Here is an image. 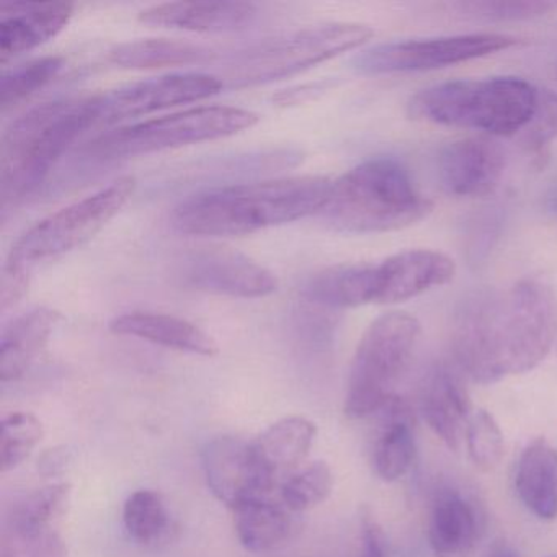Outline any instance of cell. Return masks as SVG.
<instances>
[{
	"mask_svg": "<svg viewBox=\"0 0 557 557\" xmlns=\"http://www.w3.org/2000/svg\"><path fill=\"white\" fill-rule=\"evenodd\" d=\"M557 341V295L541 280L475 293L456 312L451 348L458 367L479 384L528 373Z\"/></svg>",
	"mask_w": 557,
	"mask_h": 557,
	"instance_id": "cell-1",
	"label": "cell"
},
{
	"mask_svg": "<svg viewBox=\"0 0 557 557\" xmlns=\"http://www.w3.org/2000/svg\"><path fill=\"white\" fill-rule=\"evenodd\" d=\"M331 187L322 175H296L211 188L181 201L171 223L188 236H244L319 214Z\"/></svg>",
	"mask_w": 557,
	"mask_h": 557,
	"instance_id": "cell-2",
	"label": "cell"
},
{
	"mask_svg": "<svg viewBox=\"0 0 557 557\" xmlns=\"http://www.w3.org/2000/svg\"><path fill=\"white\" fill-rule=\"evenodd\" d=\"M96 125H100V96L51 100L15 120L0 149L4 211L37 194L58 162Z\"/></svg>",
	"mask_w": 557,
	"mask_h": 557,
	"instance_id": "cell-3",
	"label": "cell"
},
{
	"mask_svg": "<svg viewBox=\"0 0 557 557\" xmlns=\"http://www.w3.org/2000/svg\"><path fill=\"white\" fill-rule=\"evenodd\" d=\"M432 210L403 162L371 158L332 181L319 216L341 233L371 234L412 226Z\"/></svg>",
	"mask_w": 557,
	"mask_h": 557,
	"instance_id": "cell-4",
	"label": "cell"
},
{
	"mask_svg": "<svg viewBox=\"0 0 557 557\" xmlns=\"http://www.w3.org/2000/svg\"><path fill=\"white\" fill-rule=\"evenodd\" d=\"M540 90L520 77L459 79L420 90L409 103L412 119L433 125L513 136L530 125Z\"/></svg>",
	"mask_w": 557,
	"mask_h": 557,
	"instance_id": "cell-5",
	"label": "cell"
},
{
	"mask_svg": "<svg viewBox=\"0 0 557 557\" xmlns=\"http://www.w3.org/2000/svg\"><path fill=\"white\" fill-rule=\"evenodd\" d=\"M420 334L419 321L407 312H386L371 322L355 351L345 416L364 419L381 412L397 396V384L412 361Z\"/></svg>",
	"mask_w": 557,
	"mask_h": 557,
	"instance_id": "cell-6",
	"label": "cell"
},
{
	"mask_svg": "<svg viewBox=\"0 0 557 557\" xmlns=\"http://www.w3.org/2000/svg\"><path fill=\"white\" fill-rule=\"evenodd\" d=\"M259 123V115L236 107H197L135 123L97 136L86 154L97 161L136 158L237 135Z\"/></svg>",
	"mask_w": 557,
	"mask_h": 557,
	"instance_id": "cell-7",
	"label": "cell"
},
{
	"mask_svg": "<svg viewBox=\"0 0 557 557\" xmlns=\"http://www.w3.org/2000/svg\"><path fill=\"white\" fill-rule=\"evenodd\" d=\"M373 35V28L368 25L350 22L302 28L263 41L234 57L227 63V81L236 87L272 83L357 50Z\"/></svg>",
	"mask_w": 557,
	"mask_h": 557,
	"instance_id": "cell-8",
	"label": "cell"
},
{
	"mask_svg": "<svg viewBox=\"0 0 557 557\" xmlns=\"http://www.w3.org/2000/svg\"><path fill=\"white\" fill-rule=\"evenodd\" d=\"M135 187V177L123 175L96 194L38 221L15 240L5 265L32 273L38 263L79 249L122 211Z\"/></svg>",
	"mask_w": 557,
	"mask_h": 557,
	"instance_id": "cell-9",
	"label": "cell"
},
{
	"mask_svg": "<svg viewBox=\"0 0 557 557\" xmlns=\"http://www.w3.org/2000/svg\"><path fill=\"white\" fill-rule=\"evenodd\" d=\"M517 45V38L500 34L456 35L426 40L391 41L357 54L354 67L368 76L422 73L485 58Z\"/></svg>",
	"mask_w": 557,
	"mask_h": 557,
	"instance_id": "cell-10",
	"label": "cell"
},
{
	"mask_svg": "<svg viewBox=\"0 0 557 557\" xmlns=\"http://www.w3.org/2000/svg\"><path fill=\"white\" fill-rule=\"evenodd\" d=\"M182 285L211 295L256 299L273 295L278 280L265 267L230 247H200L178 265Z\"/></svg>",
	"mask_w": 557,
	"mask_h": 557,
	"instance_id": "cell-11",
	"label": "cell"
},
{
	"mask_svg": "<svg viewBox=\"0 0 557 557\" xmlns=\"http://www.w3.org/2000/svg\"><path fill=\"white\" fill-rule=\"evenodd\" d=\"M201 466L214 497L233 510L253 498H269L278 482L263 468L252 442L236 436L210 440L201 449Z\"/></svg>",
	"mask_w": 557,
	"mask_h": 557,
	"instance_id": "cell-12",
	"label": "cell"
},
{
	"mask_svg": "<svg viewBox=\"0 0 557 557\" xmlns=\"http://www.w3.org/2000/svg\"><path fill=\"white\" fill-rule=\"evenodd\" d=\"M223 87L220 77L203 73L169 74L128 84L100 96V123L138 119L172 107L200 102L216 96Z\"/></svg>",
	"mask_w": 557,
	"mask_h": 557,
	"instance_id": "cell-13",
	"label": "cell"
},
{
	"mask_svg": "<svg viewBox=\"0 0 557 557\" xmlns=\"http://www.w3.org/2000/svg\"><path fill=\"white\" fill-rule=\"evenodd\" d=\"M504 171V151L487 138L458 139L440 151V184L453 197L482 198L494 194Z\"/></svg>",
	"mask_w": 557,
	"mask_h": 557,
	"instance_id": "cell-14",
	"label": "cell"
},
{
	"mask_svg": "<svg viewBox=\"0 0 557 557\" xmlns=\"http://www.w3.org/2000/svg\"><path fill=\"white\" fill-rule=\"evenodd\" d=\"M456 265L445 253L404 250L374 263V305L409 301L455 278Z\"/></svg>",
	"mask_w": 557,
	"mask_h": 557,
	"instance_id": "cell-15",
	"label": "cell"
},
{
	"mask_svg": "<svg viewBox=\"0 0 557 557\" xmlns=\"http://www.w3.org/2000/svg\"><path fill=\"white\" fill-rule=\"evenodd\" d=\"M423 420L451 451H459L471 420V400L461 380L446 367L430 370L420 384Z\"/></svg>",
	"mask_w": 557,
	"mask_h": 557,
	"instance_id": "cell-16",
	"label": "cell"
},
{
	"mask_svg": "<svg viewBox=\"0 0 557 557\" xmlns=\"http://www.w3.org/2000/svg\"><path fill=\"white\" fill-rule=\"evenodd\" d=\"M67 2L4 4L0 9V58L8 63L60 35L73 18Z\"/></svg>",
	"mask_w": 557,
	"mask_h": 557,
	"instance_id": "cell-17",
	"label": "cell"
},
{
	"mask_svg": "<svg viewBox=\"0 0 557 557\" xmlns=\"http://www.w3.org/2000/svg\"><path fill=\"white\" fill-rule=\"evenodd\" d=\"M259 11L249 2H168L139 12L143 24L200 34H224L249 27Z\"/></svg>",
	"mask_w": 557,
	"mask_h": 557,
	"instance_id": "cell-18",
	"label": "cell"
},
{
	"mask_svg": "<svg viewBox=\"0 0 557 557\" xmlns=\"http://www.w3.org/2000/svg\"><path fill=\"white\" fill-rule=\"evenodd\" d=\"M380 413L371 461L377 478L396 482L406 478L416 462V417L410 404L399 394Z\"/></svg>",
	"mask_w": 557,
	"mask_h": 557,
	"instance_id": "cell-19",
	"label": "cell"
},
{
	"mask_svg": "<svg viewBox=\"0 0 557 557\" xmlns=\"http://www.w3.org/2000/svg\"><path fill=\"white\" fill-rule=\"evenodd\" d=\"M110 331L123 337L141 338L149 344L161 345L185 354L214 357L220 351L213 337L198 325L177 315L162 312L133 311L116 315L109 325Z\"/></svg>",
	"mask_w": 557,
	"mask_h": 557,
	"instance_id": "cell-20",
	"label": "cell"
},
{
	"mask_svg": "<svg viewBox=\"0 0 557 557\" xmlns=\"http://www.w3.org/2000/svg\"><path fill=\"white\" fill-rule=\"evenodd\" d=\"M479 541V515L455 488L436 492L430 507L429 543L435 557H472Z\"/></svg>",
	"mask_w": 557,
	"mask_h": 557,
	"instance_id": "cell-21",
	"label": "cell"
},
{
	"mask_svg": "<svg viewBox=\"0 0 557 557\" xmlns=\"http://www.w3.org/2000/svg\"><path fill=\"white\" fill-rule=\"evenodd\" d=\"M60 314L50 308H35L18 315L0 338V381H17L34 367L50 344Z\"/></svg>",
	"mask_w": 557,
	"mask_h": 557,
	"instance_id": "cell-22",
	"label": "cell"
},
{
	"mask_svg": "<svg viewBox=\"0 0 557 557\" xmlns=\"http://www.w3.org/2000/svg\"><path fill=\"white\" fill-rule=\"evenodd\" d=\"M515 491L534 517L546 521L557 518V448L546 438L533 440L520 453Z\"/></svg>",
	"mask_w": 557,
	"mask_h": 557,
	"instance_id": "cell-23",
	"label": "cell"
},
{
	"mask_svg": "<svg viewBox=\"0 0 557 557\" xmlns=\"http://www.w3.org/2000/svg\"><path fill=\"white\" fill-rule=\"evenodd\" d=\"M302 296L331 309L374 305V263H345L322 270L308 280Z\"/></svg>",
	"mask_w": 557,
	"mask_h": 557,
	"instance_id": "cell-24",
	"label": "cell"
},
{
	"mask_svg": "<svg viewBox=\"0 0 557 557\" xmlns=\"http://www.w3.org/2000/svg\"><path fill=\"white\" fill-rule=\"evenodd\" d=\"M318 429L305 417L292 416L270 425L252 442L263 468L278 481L280 475L295 471L308 458Z\"/></svg>",
	"mask_w": 557,
	"mask_h": 557,
	"instance_id": "cell-25",
	"label": "cell"
},
{
	"mask_svg": "<svg viewBox=\"0 0 557 557\" xmlns=\"http://www.w3.org/2000/svg\"><path fill=\"white\" fill-rule=\"evenodd\" d=\"M237 540L250 553H269L288 541L292 511L272 498H253L234 508Z\"/></svg>",
	"mask_w": 557,
	"mask_h": 557,
	"instance_id": "cell-26",
	"label": "cell"
},
{
	"mask_svg": "<svg viewBox=\"0 0 557 557\" xmlns=\"http://www.w3.org/2000/svg\"><path fill=\"white\" fill-rule=\"evenodd\" d=\"M211 51L201 45L169 38L126 41L109 51V61L125 70H156L201 63Z\"/></svg>",
	"mask_w": 557,
	"mask_h": 557,
	"instance_id": "cell-27",
	"label": "cell"
},
{
	"mask_svg": "<svg viewBox=\"0 0 557 557\" xmlns=\"http://www.w3.org/2000/svg\"><path fill=\"white\" fill-rule=\"evenodd\" d=\"M71 487L67 484L38 488L14 505L5 517L4 530L34 533L50 530L63 517L70 504Z\"/></svg>",
	"mask_w": 557,
	"mask_h": 557,
	"instance_id": "cell-28",
	"label": "cell"
},
{
	"mask_svg": "<svg viewBox=\"0 0 557 557\" xmlns=\"http://www.w3.org/2000/svg\"><path fill=\"white\" fill-rule=\"evenodd\" d=\"M126 533L143 546H154L171 530V513L158 492L143 488L133 492L123 507Z\"/></svg>",
	"mask_w": 557,
	"mask_h": 557,
	"instance_id": "cell-29",
	"label": "cell"
},
{
	"mask_svg": "<svg viewBox=\"0 0 557 557\" xmlns=\"http://www.w3.org/2000/svg\"><path fill=\"white\" fill-rule=\"evenodd\" d=\"M64 58L61 57H44L37 60L28 61V63L15 66L2 76L0 83V107L2 112L14 109L18 103L27 100L28 97L35 96L41 89L53 83L61 71L64 70Z\"/></svg>",
	"mask_w": 557,
	"mask_h": 557,
	"instance_id": "cell-30",
	"label": "cell"
},
{
	"mask_svg": "<svg viewBox=\"0 0 557 557\" xmlns=\"http://www.w3.org/2000/svg\"><path fill=\"white\" fill-rule=\"evenodd\" d=\"M332 488L334 475L331 468L318 461L289 474L280 485V497L292 513H302L327 500Z\"/></svg>",
	"mask_w": 557,
	"mask_h": 557,
	"instance_id": "cell-31",
	"label": "cell"
},
{
	"mask_svg": "<svg viewBox=\"0 0 557 557\" xmlns=\"http://www.w3.org/2000/svg\"><path fill=\"white\" fill-rule=\"evenodd\" d=\"M44 425L30 412H14L2 420L0 469L12 471L21 466L44 440Z\"/></svg>",
	"mask_w": 557,
	"mask_h": 557,
	"instance_id": "cell-32",
	"label": "cell"
},
{
	"mask_svg": "<svg viewBox=\"0 0 557 557\" xmlns=\"http://www.w3.org/2000/svg\"><path fill=\"white\" fill-rule=\"evenodd\" d=\"M465 443L472 465L481 471H494L504 458V433L487 410L472 413L466 429Z\"/></svg>",
	"mask_w": 557,
	"mask_h": 557,
	"instance_id": "cell-33",
	"label": "cell"
},
{
	"mask_svg": "<svg viewBox=\"0 0 557 557\" xmlns=\"http://www.w3.org/2000/svg\"><path fill=\"white\" fill-rule=\"evenodd\" d=\"M456 8L472 17L492 22L533 21L557 11L549 0H472L459 2Z\"/></svg>",
	"mask_w": 557,
	"mask_h": 557,
	"instance_id": "cell-34",
	"label": "cell"
},
{
	"mask_svg": "<svg viewBox=\"0 0 557 557\" xmlns=\"http://www.w3.org/2000/svg\"><path fill=\"white\" fill-rule=\"evenodd\" d=\"M0 557H67V549L53 528L34 533L4 530Z\"/></svg>",
	"mask_w": 557,
	"mask_h": 557,
	"instance_id": "cell-35",
	"label": "cell"
},
{
	"mask_svg": "<svg viewBox=\"0 0 557 557\" xmlns=\"http://www.w3.org/2000/svg\"><path fill=\"white\" fill-rule=\"evenodd\" d=\"M528 146L533 151H543L549 143L557 139V96L556 94L544 90L540 92L537 99L536 112L527 126Z\"/></svg>",
	"mask_w": 557,
	"mask_h": 557,
	"instance_id": "cell-36",
	"label": "cell"
},
{
	"mask_svg": "<svg viewBox=\"0 0 557 557\" xmlns=\"http://www.w3.org/2000/svg\"><path fill=\"white\" fill-rule=\"evenodd\" d=\"M30 285V273L22 272L14 267L4 265L2 283H0V306L2 311L17 305Z\"/></svg>",
	"mask_w": 557,
	"mask_h": 557,
	"instance_id": "cell-37",
	"label": "cell"
},
{
	"mask_svg": "<svg viewBox=\"0 0 557 557\" xmlns=\"http://www.w3.org/2000/svg\"><path fill=\"white\" fill-rule=\"evenodd\" d=\"M357 557H386L383 534L370 518H364L361 524L360 549Z\"/></svg>",
	"mask_w": 557,
	"mask_h": 557,
	"instance_id": "cell-38",
	"label": "cell"
},
{
	"mask_svg": "<svg viewBox=\"0 0 557 557\" xmlns=\"http://www.w3.org/2000/svg\"><path fill=\"white\" fill-rule=\"evenodd\" d=\"M487 557H520L510 546H505V544H497V546L492 547L491 553L487 554Z\"/></svg>",
	"mask_w": 557,
	"mask_h": 557,
	"instance_id": "cell-39",
	"label": "cell"
},
{
	"mask_svg": "<svg viewBox=\"0 0 557 557\" xmlns=\"http://www.w3.org/2000/svg\"><path fill=\"white\" fill-rule=\"evenodd\" d=\"M544 207H546L547 211H550V213L557 214V185L547 191L546 198H544Z\"/></svg>",
	"mask_w": 557,
	"mask_h": 557,
	"instance_id": "cell-40",
	"label": "cell"
}]
</instances>
